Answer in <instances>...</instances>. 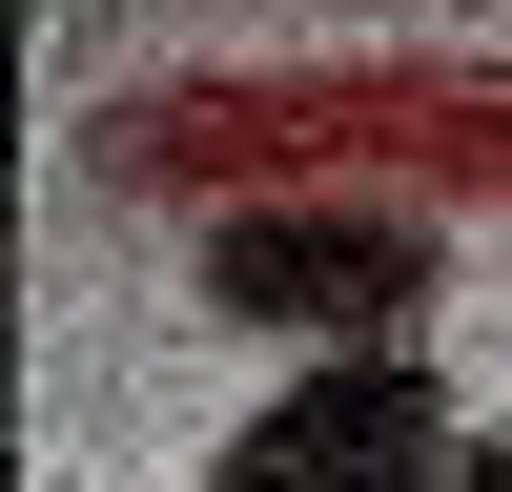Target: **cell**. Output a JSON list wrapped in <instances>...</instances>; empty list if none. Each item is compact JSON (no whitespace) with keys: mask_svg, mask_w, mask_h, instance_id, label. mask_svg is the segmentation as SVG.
Masks as SVG:
<instances>
[{"mask_svg":"<svg viewBox=\"0 0 512 492\" xmlns=\"http://www.w3.org/2000/svg\"><path fill=\"white\" fill-rule=\"evenodd\" d=\"M185 492H451V390L431 349H308Z\"/></svg>","mask_w":512,"mask_h":492,"instance_id":"cell-3","label":"cell"},{"mask_svg":"<svg viewBox=\"0 0 512 492\" xmlns=\"http://www.w3.org/2000/svg\"><path fill=\"white\" fill-rule=\"evenodd\" d=\"M451 492H512V431H492V451H451Z\"/></svg>","mask_w":512,"mask_h":492,"instance_id":"cell-4","label":"cell"},{"mask_svg":"<svg viewBox=\"0 0 512 492\" xmlns=\"http://www.w3.org/2000/svg\"><path fill=\"white\" fill-rule=\"evenodd\" d=\"M205 308L267 328V349H431L451 226H431L410 185H267V205H205Z\"/></svg>","mask_w":512,"mask_h":492,"instance_id":"cell-2","label":"cell"},{"mask_svg":"<svg viewBox=\"0 0 512 492\" xmlns=\"http://www.w3.org/2000/svg\"><path fill=\"white\" fill-rule=\"evenodd\" d=\"M82 185L123 205H267V185H472L512 205V62H205V82H123L82 103Z\"/></svg>","mask_w":512,"mask_h":492,"instance_id":"cell-1","label":"cell"}]
</instances>
